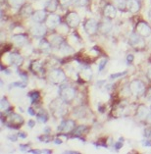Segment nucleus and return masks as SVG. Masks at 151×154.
<instances>
[{"label": "nucleus", "mask_w": 151, "mask_h": 154, "mask_svg": "<svg viewBox=\"0 0 151 154\" xmlns=\"http://www.w3.org/2000/svg\"><path fill=\"white\" fill-rule=\"evenodd\" d=\"M49 81H50L52 84H55V85H60L65 81L66 76L65 74L62 70L60 69H54L52 70L50 73H49Z\"/></svg>", "instance_id": "f257e3e1"}, {"label": "nucleus", "mask_w": 151, "mask_h": 154, "mask_svg": "<svg viewBox=\"0 0 151 154\" xmlns=\"http://www.w3.org/2000/svg\"><path fill=\"white\" fill-rule=\"evenodd\" d=\"M130 88H131V91L133 92L134 95H138V94H141V93L144 91L145 86L142 82L135 80L131 82Z\"/></svg>", "instance_id": "f03ea898"}, {"label": "nucleus", "mask_w": 151, "mask_h": 154, "mask_svg": "<svg viewBox=\"0 0 151 154\" xmlns=\"http://www.w3.org/2000/svg\"><path fill=\"white\" fill-rule=\"evenodd\" d=\"M137 32L139 35L143 37H148L151 35V28L144 22H139L137 25Z\"/></svg>", "instance_id": "7ed1b4c3"}, {"label": "nucleus", "mask_w": 151, "mask_h": 154, "mask_svg": "<svg viewBox=\"0 0 151 154\" xmlns=\"http://www.w3.org/2000/svg\"><path fill=\"white\" fill-rule=\"evenodd\" d=\"M60 95L64 102H70L75 98V91L72 88H65L60 91Z\"/></svg>", "instance_id": "20e7f679"}, {"label": "nucleus", "mask_w": 151, "mask_h": 154, "mask_svg": "<svg viewBox=\"0 0 151 154\" xmlns=\"http://www.w3.org/2000/svg\"><path fill=\"white\" fill-rule=\"evenodd\" d=\"M66 20H67V24L71 28H76L80 24V16L75 12H71L68 14Z\"/></svg>", "instance_id": "39448f33"}, {"label": "nucleus", "mask_w": 151, "mask_h": 154, "mask_svg": "<svg viewBox=\"0 0 151 154\" xmlns=\"http://www.w3.org/2000/svg\"><path fill=\"white\" fill-rule=\"evenodd\" d=\"M97 28H98L97 22L95 20H93V19H89V20H88L85 25V29L88 35H93V33H95L97 31Z\"/></svg>", "instance_id": "423d86ee"}, {"label": "nucleus", "mask_w": 151, "mask_h": 154, "mask_svg": "<svg viewBox=\"0 0 151 154\" xmlns=\"http://www.w3.org/2000/svg\"><path fill=\"white\" fill-rule=\"evenodd\" d=\"M31 32L35 37H42L46 33V28L43 25H35L31 29Z\"/></svg>", "instance_id": "0eeeda50"}, {"label": "nucleus", "mask_w": 151, "mask_h": 154, "mask_svg": "<svg viewBox=\"0 0 151 154\" xmlns=\"http://www.w3.org/2000/svg\"><path fill=\"white\" fill-rule=\"evenodd\" d=\"M59 24H60V17L58 16V15L52 14V15H50V16L47 18V20H46L47 27L50 28V29L56 28Z\"/></svg>", "instance_id": "6e6552de"}, {"label": "nucleus", "mask_w": 151, "mask_h": 154, "mask_svg": "<svg viewBox=\"0 0 151 154\" xmlns=\"http://www.w3.org/2000/svg\"><path fill=\"white\" fill-rule=\"evenodd\" d=\"M129 42L131 46H134V47H141L143 46V41L141 39V37L139 36L138 33H133L131 35L130 39H129Z\"/></svg>", "instance_id": "1a4fd4ad"}, {"label": "nucleus", "mask_w": 151, "mask_h": 154, "mask_svg": "<svg viewBox=\"0 0 151 154\" xmlns=\"http://www.w3.org/2000/svg\"><path fill=\"white\" fill-rule=\"evenodd\" d=\"M74 122L71 121V120H68V121H64L63 123H61V125L57 128V130L64 131V133H69L74 129Z\"/></svg>", "instance_id": "9d476101"}, {"label": "nucleus", "mask_w": 151, "mask_h": 154, "mask_svg": "<svg viewBox=\"0 0 151 154\" xmlns=\"http://www.w3.org/2000/svg\"><path fill=\"white\" fill-rule=\"evenodd\" d=\"M127 7L129 10L133 13H137L140 9V3L138 0H128L127 1Z\"/></svg>", "instance_id": "9b49d317"}, {"label": "nucleus", "mask_w": 151, "mask_h": 154, "mask_svg": "<svg viewBox=\"0 0 151 154\" xmlns=\"http://www.w3.org/2000/svg\"><path fill=\"white\" fill-rule=\"evenodd\" d=\"M104 15L109 19H114L117 15V10L113 5L108 4L104 8Z\"/></svg>", "instance_id": "f8f14e48"}, {"label": "nucleus", "mask_w": 151, "mask_h": 154, "mask_svg": "<svg viewBox=\"0 0 151 154\" xmlns=\"http://www.w3.org/2000/svg\"><path fill=\"white\" fill-rule=\"evenodd\" d=\"M32 18L33 21L36 22V23H42V22L45 20V18H46V13H45V11H43V10L35 11V12L32 14Z\"/></svg>", "instance_id": "ddd939ff"}, {"label": "nucleus", "mask_w": 151, "mask_h": 154, "mask_svg": "<svg viewBox=\"0 0 151 154\" xmlns=\"http://www.w3.org/2000/svg\"><path fill=\"white\" fill-rule=\"evenodd\" d=\"M9 60H10L11 64L16 65V66H20L23 63V57L18 53H11L9 56Z\"/></svg>", "instance_id": "4468645a"}, {"label": "nucleus", "mask_w": 151, "mask_h": 154, "mask_svg": "<svg viewBox=\"0 0 151 154\" xmlns=\"http://www.w3.org/2000/svg\"><path fill=\"white\" fill-rule=\"evenodd\" d=\"M23 122H24V119H23V117H21V116H19L18 114H12L9 118V123H10V125H12V126L22 125Z\"/></svg>", "instance_id": "2eb2a0df"}, {"label": "nucleus", "mask_w": 151, "mask_h": 154, "mask_svg": "<svg viewBox=\"0 0 151 154\" xmlns=\"http://www.w3.org/2000/svg\"><path fill=\"white\" fill-rule=\"evenodd\" d=\"M149 111L147 107H145L144 105H140L138 108H137V115L139 119H145L147 117V115H148Z\"/></svg>", "instance_id": "dca6fc26"}, {"label": "nucleus", "mask_w": 151, "mask_h": 154, "mask_svg": "<svg viewBox=\"0 0 151 154\" xmlns=\"http://www.w3.org/2000/svg\"><path fill=\"white\" fill-rule=\"evenodd\" d=\"M13 41L17 44V45L22 46V45H24V44L26 43V41H27V37H26L25 35H18L13 36Z\"/></svg>", "instance_id": "f3484780"}, {"label": "nucleus", "mask_w": 151, "mask_h": 154, "mask_svg": "<svg viewBox=\"0 0 151 154\" xmlns=\"http://www.w3.org/2000/svg\"><path fill=\"white\" fill-rule=\"evenodd\" d=\"M57 8V1L56 0H47L46 3H45V9H47L48 11H53L56 10Z\"/></svg>", "instance_id": "a211bd4d"}, {"label": "nucleus", "mask_w": 151, "mask_h": 154, "mask_svg": "<svg viewBox=\"0 0 151 154\" xmlns=\"http://www.w3.org/2000/svg\"><path fill=\"white\" fill-rule=\"evenodd\" d=\"M36 118L40 123H45V122H47V120H48V115L44 110H40L39 113H37Z\"/></svg>", "instance_id": "6ab92c4d"}, {"label": "nucleus", "mask_w": 151, "mask_h": 154, "mask_svg": "<svg viewBox=\"0 0 151 154\" xmlns=\"http://www.w3.org/2000/svg\"><path fill=\"white\" fill-rule=\"evenodd\" d=\"M60 51H61V53L63 54H70L73 52V49H72V47H70L68 44L66 43H61V45H60Z\"/></svg>", "instance_id": "aec40b11"}, {"label": "nucleus", "mask_w": 151, "mask_h": 154, "mask_svg": "<svg viewBox=\"0 0 151 154\" xmlns=\"http://www.w3.org/2000/svg\"><path fill=\"white\" fill-rule=\"evenodd\" d=\"M81 75H82V78L84 79V80L88 81V80H90V78H91L92 73H91V70H90L89 68H86V69H84L82 71Z\"/></svg>", "instance_id": "412c9836"}, {"label": "nucleus", "mask_w": 151, "mask_h": 154, "mask_svg": "<svg viewBox=\"0 0 151 154\" xmlns=\"http://www.w3.org/2000/svg\"><path fill=\"white\" fill-rule=\"evenodd\" d=\"M113 1H114V4L117 7V9L124 10L125 8H126V6H127L126 0H113Z\"/></svg>", "instance_id": "4be33fe9"}, {"label": "nucleus", "mask_w": 151, "mask_h": 154, "mask_svg": "<svg viewBox=\"0 0 151 154\" xmlns=\"http://www.w3.org/2000/svg\"><path fill=\"white\" fill-rule=\"evenodd\" d=\"M25 0H9V3L11 6H13L14 8H19L23 3H24Z\"/></svg>", "instance_id": "5701e85b"}, {"label": "nucleus", "mask_w": 151, "mask_h": 154, "mask_svg": "<svg viewBox=\"0 0 151 154\" xmlns=\"http://www.w3.org/2000/svg\"><path fill=\"white\" fill-rule=\"evenodd\" d=\"M72 2L77 7H84L88 4V0H72Z\"/></svg>", "instance_id": "b1692460"}, {"label": "nucleus", "mask_w": 151, "mask_h": 154, "mask_svg": "<svg viewBox=\"0 0 151 154\" xmlns=\"http://www.w3.org/2000/svg\"><path fill=\"white\" fill-rule=\"evenodd\" d=\"M40 46H41V50L43 52L50 51V44H49V42H47V41H41Z\"/></svg>", "instance_id": "393cba45"}, {"label": "nucleus", "mask_w": 151, "mask_h": 154, "mask_svg": "<svg viewBox=\"0 0 151 154\" xmlns=\"http://www.w3.org/2000/svg\"><path fill=\"white\" fill-rule=\"evenodd\" d=\"M8 108H9V102L7 101L5 97H3V98H1V110L5 111Z\"/></svg>", "instance_id": "a878e982"}, {"label": "nucleus", "mask_w": 151, "mask_h": 154, "mask_svg": "<svg viewBox=\"0 0 151 154\" xmlns=\"http://www.w3.org/2000/svg\"><path fill=\"white\" fill-rule=\"evenodd\" d=\"M127 71H124V72H121V73H116V74H112L110 76V79L112 80H115L117 78H120V77H123V76H126L127 75Z\"/></svg>", "instance_id": "bb28decb"}, {"label": "nucleus", "mask_w": 151, "mask_h": 154, "mask_svg": "<svg viewBox=\"0 0 151 154\" xmlns=\"http://www.w3.org/2000/svg\"><path fill=\"white\" fill-rule=\"evenodd\" d=\"M11 86H16V88H26V82H13L12 85H10V88Z\"/></svg>", "instance_id": "cd10ccee"}, {"label": "nucleus", "mask_w": 151, "mask_h": 154, "mask_svg": "<svg viewBox=\"0 0 151 154\" xmlns=\"http://www.w3.org/2000/svg\"><path fill=\"white\" fill-rule=\"evenodd\" d=\"M39 140L40 141H42V142H45V143H47V142L50 141L51 137H50V136H48V134H44V136L39 137Z\"/></svg>", "instance_id": "c85d7f7f"}, {"label": "nucleus", "mask_w": 151, "mask_h": 154, "mask_svg": "<svg viewBox=\"0 0 151 154\" xmlns=\"http://www.w3.org/2000/svg\"><path fill=\"white\" fill-rule=\"evenodd\" d=\"M29 97H31V99H32V102H35V101H36L37 99H39V92H32V93H29Z\"/></svg>", "instance_id": "c756f323"}, {"label": "nucleus", "mask_w": 151, "mask_h": 154, "mask_svg": "<svg viewBox=\"0 0 151 154\" xmlns=\"http://www.w3.org/2000/svg\"><path fill=\"white\" fill-rule=\"evenodd\" d=\"M106 63H107L106 59H102V60H101V61L99 62V64H98V70L102 71L105 68V66H106Z\"/></svg>", "instance_id": "7c9ffc66"}, {"label": "nucleus", "mask_w": 151, "mask_h": 154, "mask_svg": "<svg viewBox=\"0 0 151 154\" xmlns=\"http://www.w3.org/2000/svg\"><path fill=\"white\" fill-rule=\"evenodd\" d=\"M72 0H60V4H61L63 7H67L71 4Z\"/></svg>", "instance_id": "2f4dec72"}, {"label": "nucleus", "mask_w": 151, "mask_h": 154, "mask_svg": "<svg viewBox=\"0 0 151 154\" xmlns=\"http://www.w3.org/2000/svg\"><path fill=\"white\" fill-rule=\"evenodd\" d=\"M147 140H151V130H148V129H146L144 131V134H143Z\"/></svg>", "instance_id": "473e14b6"}, {"label": "nucleus", "mask_w": 151, "mask_h": 154, "mask_svg": "<svg viewBox=\"0 0 151 154\" xmlns=\"http://www.w3.org/2000/svg\"><path fill=\"white\" fill-rule=\"evenodd\" d=\"M141 144L143 146H151V141L150 140H142Z\"/></svg>", "instance_id": "72a5a7b5"}, {"label": "nucleus", "mask_w": 151, "mask_h": 154, "mask_svg": "<svg viewBox=\"0 0 151 154\" xmlns=\"http://www.w3.org/2000/svg\"><path fill=\"white\" fill-rule=\"evenodd\" d=\"M127 61H128V63H131V62H133V61H134V55H131V54L128 55Z\"/></svg>", "instance_id": "f704fd0d"}, {"label": "nucleus", "mask_w": 151, "mask_h": 154, "mask_svg": "<svg viewBox=\"0 0 151 154\" xmlns=\"http://www.w3.org/2000/svg\"><path fill=\"white\" fill-rule=\"evenodd\" d=\"M122 146H123V142H116V144H115V148L117 149V150H118V149H120L121 147H122Z\"/></svg>", "instance_id": "c9c22d12"}, {"label": "nucleus", "mask_w": 151, "mask_h": 154, "mask_svg": "<svg viewBox=\"0 0 151 154\" xmlns=\"http://www.w3.org/2000/svg\"><path fill=\"white\" fill-rule=\"evenodd\" d=\"M147 78H148L149 81L151 82V66L148 68V71H147Z\"/></svg>", "instance_id": "e433bc0d"}, {"label": "nucleus", "mask_w": 151, "mask_h": 154, "mask_svg": "<svg viewBox=\"0 0 151 154\" xmlns=\"http://www.w3.org/2000/svg\"><path fill=\"white\" fill-rule=\"evenodd\" d=\"M35 121H32V120H31V121H29V128H33V127H35Z\"/></svg>", "instance_id": "4c0bfd02"}, {"label": "nucleus", "mask_w": 151, "mask_h": 154, "mask_svg": "<svg viewBox=\"0 0 151 154\" xmlns=\"http://www.w3.org/2000/svg\"><path fill=\"white\" fill-rule=\"evenodd\" d=\"M54 143L55 144H61L62 143V140H59V138H56V140H54Z\"/></svg>", "instance_id": "58836bf2"}, {"label": "nucleus", "mask_w": 151, "mask_h": 154, "mask_svg": "<svg viewBox=\"0 0 151 154\" xmlns=\"http://www.w3.org/2000/svg\"><path fill=\"white\" fill-rule=\"evenodd\" d=\"M28 112H29V115H32V116H35V112H33V110H32V108H29Z\"/></svg>", "instance_id": "ea45409f"}, {"label": "nucleus", "mask_w": 151, "mask_h": 154, "mask_svg": "<svg viewBox=\"0 0 151 154\" xmlns=\"http://www.w3.org/2000/svg\"><path fill=\"white\" fill-rule=\"evenodd\" d=\"M19 137H22V138H26L27 137V134H25L24 133H21V134H19Z\"/></svg>", "instance_id": "a19ab883"}, {"label": "nucleus", "mask_w": 151, "mask_h": 154, "mask_svg": "<svg viewBox=\"0 0 151 154\" xmlns=\"http://www.w3.org/2000/svg\"><path fill=\"white\" fill-rule=\"evenodd\" d=\"M147 122H148L149 124H151V114L147 115Z\"/></svg>", "instance_id": "79ce46f5"}, {"label": "nucleus", "mask_w": 151, "mask_h": 154, "mask_svg": "<svg viewBox=\"0 0 151 154\" xmlns=\"http://www.w3.org/2000/svg\"><path fill=\"white\" fill-rule=\"evenodd\" d=\"M64 153H70V154H79V152L78 151H65Z\"/></svg>", "instance_id": "37998d69"}, {"label": "nucleus", "mask_w": 151, "mask_h": 154, "mask_svg": "<svg viewBox=\"0 0 151 154\" xmlns=\"http://www.w3.org/2000/svg\"><path fill=\"white\" fill-rule=\"evenodd\" d=\"M148 17H149V20L151 21V9L149 10V12H148Z\"/></svg>", "instance_id": "c03bdc74"}, {"label": "nucleus", "mask_w": 151, "mask_h": 154, "mask_svg": "<svg viewBox=\"0 0 151 154\" xmlns=\"http://www.w3.org/2000/svg\"><path fill=\"white\" fill-rule=\"evenodd\" d=\"M150 109H151V105H150Z\"/></svg>", "instance_id": "a18cd8bd"}]
</instances>
